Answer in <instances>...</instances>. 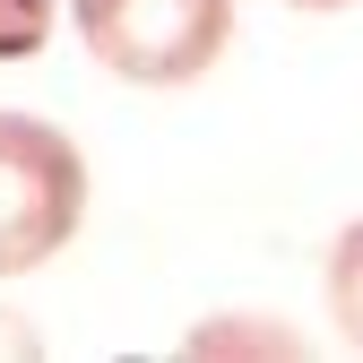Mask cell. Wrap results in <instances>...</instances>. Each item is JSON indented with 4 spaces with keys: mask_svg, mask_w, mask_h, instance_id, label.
<instances>
[{
    "mask_svg": "<svg viewBox=\"0 0 363 363\" xmlns=\"http://www.w3.org/2000/svg\"><path fill=\"white\" fill-rule=\"evenodd\" d=\"M69 26L96 69H113L121 86H147V96H173L225 61L234 0H69Z\"/></svg>",
    "mask_w": 363,
    "mask_h": 363,
    "instance_id": "obj_1",
    "label": "cell"
},
{
    "mask_svg": "<svg viewBox=\"0 0 363 363\" xmlns=\"http://www.w3.org/2000/svg\"><path fill=\"white\" fill-rule=\"evenodd\" d=\"M86 225V156L61 121L0 104V277H35Z\"/></svg>",
    "mask_w": 363,
    "mask_h": 363,
    "instance_id": "obj_2",
    "label": "cell"
},
{
    "mask_svg": "<svg viewBox=\"0 0 363 363\" xmlns=\"http://www.w3.org/2000/svg\"><path fill=\"white\" fill-rule=\"evenodd\" d=\"M320 294H329V320L337 337L363 354V216H346L329 234V259H320Z\"/></svg>",
    "mask_w": 363,
    "mask_h": 363,
    "instance_id": "obj_3",
    "label": "cell"
},
{
    "mask_svg": "<svg viewBox=\"0 0 363 363\" xmlns=\"http://www.w3.org/2000/svg\"><path fill=\"white\" fill-rule=\"evenodd\" d=\"M182 346L191 354H303V329L259 320V311H216V320H199Z\"/></svg>",
    "mask_w": 363,
    "mask_h": 363,
    "instance_id": "obj_4",
    "label": "cell"
},
{
    "mask_svg": "<svg viewBox=\"0 0 363 363\" xmlns=\"http://www.w3.org/2000/svg\"><path fill=\"white\" fill-rule=\"evenodd\" d=\"M61 26V0H0V61H35Z\"/></svg>",
    "mask_w": 363,
    "mask_h": 363,
    "instance_id": "obj_5",
    "label": "cell"
},
{
    "mask_svg": "<svg viewBox=\"0 0 363 363\" xmlns=\"http://www.w3.org/2000/svg\"><path fill=\"white\" fill-rule=\"evenodd\" d=\"M0 346H9V354H35V346H43V337H35V329H26V320H18V311H0Z\"/></svg>",
    "mask_w": 363,
    "mask_h": 363,
    "instance_id": "obj_6",
    "label": "cell"
},
{
    "mask_svg": "<svg viewBox=\"0 0 363 363\" xmlns=\"http://www.w3.org/2000/svg\"><path fill=\"white\" fill-rule=\"evenodd\" d=\"M286 9H303V18H337V9H354V0H286Z\"/></svg>",
    "mask_w": 363,
    "mask_h": 363,
    "instance_id": "obj_7",
    "label": "cell"
}]
</instances>
